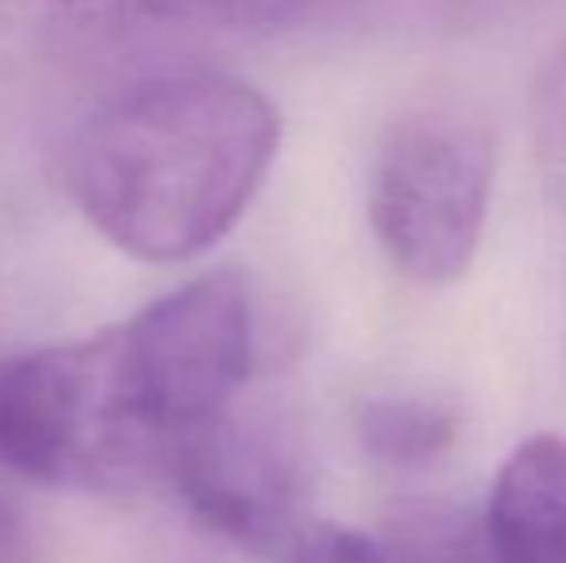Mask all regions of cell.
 <instances>
[{
    "label": "cell",
    "instance_id": "1",
    "mask_svg": "<svg viewBox=\"0 0 566 563\" xmlns=\"http://www.w3.org/2000/svg\"><path fill=\"white\" fill-rule=\"evenodd\" d=\"M277 143V108L251 82L201 66L150 70L82 116L66 178L108 243L147 263H181L235 228Z\"/></svg>",
    "mask_w": 566,
    "mask_h": 563
},
{
    "label": "cell",
    "instance_id": "2",
    "mask_svg": "<svg viewBox=\"0 0 566 563\" xmlns=\"http://www.w3.org/2000/svg\"><path fill=\"white\" fill-rule=\"evenodd\" d=\"M90 355V490L158 482L166 451L228 414L254 367V301L239 271H209L127 324L85 340Z\"/></svg>",
    "mask_w": 566,
    "mask_h": 563
},
{
    "label": "cell",
    "instance_id": "3",
    "mask_svg": "<svg viewBox=\"0 0 566 563\" xmlns=\"http://www.w3.org/2000/svg\"><path fill=\"white\" fill-rule=\"evenodd\" d=\"M493 136L462 105H420L381 139L370 225L386 259L420 285H448L474 263L493 189Z\"/></svg>",
    "mask_w": 566,
    "mask_h": 563
},
{
    "label": "cell",
    "instance_id": "4",
    "mask_svg": "<svg viewBox=\"0 0 566 563\" xmlns=\"http://www.w3.org/2000/svg\"><path fill=\"white\" fill-rule=\"evenodd\" d=\"M181 505L209 533L243 552H277L297 536L301 471L270 428L220 414L166 451L163 475Z\"/></svg>",
    "mask_w": 566,
    "mask_h": 563
},
{
    "label": "cell",
    "instance_id": "5",
    "mask_svg": "<svg viewBox=\"0 0 566 563\" xmlns=\"http://www.w3.org/2000/svg\"><path fill=\"white\" fill-rule=\"evenodd\" d=\"M321 0H31L46 66L97 74L116 62L205 39H262L290 31Z\"/></svg>",
    "mask_w": 566,
    "mask_h": 563
},
{
    "label": "cell",
    "instance_id": "6",
    "mask_svg": "<svg viewBox=\"0 0 566 563\" xmlns=\"http://www.w3.org/2000/svg\"><path fill=\"white\" fill-rule=\"evenodd\" d=\"M0 463L43 487L90 479V367L82 344L0 363Z\"/></svg>",
    "mask_w": 566,
    "mask_h": 563
},
{
    "label": "cell",
    "instance_id": "7",
    "mask_svg": "<svg viewBox=\"0 0 566 563\" xmlns=\"http://www.w3.org/2000/svg\"><path fill=\"white\" fill-rule=\"evenodd\" d=\"M485 563H566V440L532 436L505 459L482 521Z\"/></svg>",
    "mask_w": 566,
    "mask_h": 563
},
{
    "label": "cell",
    "instance_id": "8",
    "mask_svg": "<svg viewBox=\"0 0 566 563\" xmlns=\"http://www.w3.org/2000/svg\"><path fill=\"white\" fill-rule=\"evenodd\" d=\"M459 417L428 394H381L358 409V440L386 467H420L454 444Z\"/></svg>",
    "mask_w": 566,
    "mask_h": 563
},
{
    "label": "cell",
    "instance_id": "9",
    "mask_svg": "<svg viewBox=\"0 0 566 563\" xmlns=\"http://www.w3.org/2000/svg\"><path fill=\"white\" fill-rule=\"evenodd\" d=\"M532 147L547 197L566 217V43L544 62L532 93Z\"/></svg>",
    "mask_w": 566,
    "mask_h": 563
},
{
    "label": "cell",
    "instance_id": "10",
    "mask_svg": "<svg viewBox=\"0 0 566 563\" xmlns=\"http://www.w3.org/2000/svg\"><path fill=\"white\" fill-rule=\"evenodd\" d=\"M285 563H401L386 541L343 525H313L297 529L285 544Z\"/></svg>",
    "mask_w": 566,
    "mask_h": 563
},
{
    "label": "cell",
    "instance_id": "11",
    "mask_svg": "<svg viewBox=\"0 0 566 563\" xmlns=\"http://www.w3.org/2000/svg\"><path fill=\"white\" fill-rule=\"evenodd\" d=\"M0 563H35V533L28 510L0 490Z\"/></svg>",
    "mask_w": 566,
    "mask_h": 563
}]
</instances>
